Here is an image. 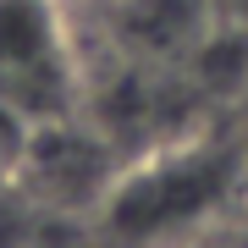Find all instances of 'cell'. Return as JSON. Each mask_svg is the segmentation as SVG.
Returning a JSON list of instances; mask_svg holds the SVG:
<instances>
[{"label":"cell","mask_w":248,"mask_h":248,"mask_svg":"<svg viewBox=\"0 0 248 248\" xmlns=\"http://www.w3.org/2000/svg\"><path fill=\"white\" fill-rule=\"evenodd\" d=\"M116 149L99 133L78 127L72 116H55V122H33L11 155V177L33 204L61 215L78 210H99V199L110 193L116 182Z\"/></svg>","instance_id":"obj_3"},{"label":"cell","mask_w":248,"mask_h":248,"mask_svg":"<svg viewBox=\"0 0 248 248\" xmlns=\"http://www.w3.org/2000/svg\"><path fill=\"white\" fill-rule=\"evenodd\" d=\"M226 248H248V237H243V243H226Z\"/></svg>","instance_id":"obj_4"},{"label":"cell","mask_w":248,"mask_h":248,"mask_svg":"<svg viewBox=\"0 0 248 248\" xmlns=\"http://www.w3.org/2000/svg\"><path fill=\"white\" fill-rule=\"evenodd\" d=\"M78 72L55 0H0V116L17 127L72 116Z\"/></svg>","instance_id":"obj_2"},{"label":"cell","mask_w":248,"mask_h":248,"mask_svg":"<svg viewBox=\"0 0 248 248\" xmlns=\"http://www.w3.org/2000/svg\"><path fill=\"white\" fill-rule=\"evenodd\" d=\"M243 193V160L221 143L155 149L138 166H122L99 199V237L116 248H171L199 237Z\"/></svg>","instance_id":"obj_1"}]
</instances>
